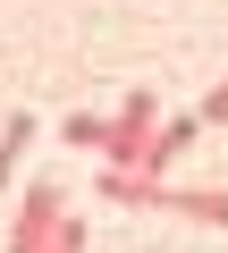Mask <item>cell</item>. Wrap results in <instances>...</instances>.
Wrapping results in <instances>:
<instances>
[{
	"instance_id": "277c9868",
	"label": "cell",
	"mask_w": 228,
	"mask_h": 253,
	"mask_svg": "<svg viewBox=\"0 0 228 253\" xmlns=\"http://www.w3.org/2000/svg\"><path fill=\"white\" fill-rule=\"evenodd\" d=\"M34 144V110H17L9 126H0V186H9V169H17V152Z\"/></svg>"
},
{
	"instance_id": "52a82bcc",
	"label": "cell",
	"mask_w": 228,
	"mask_h": 253,
	"mask_svg": "<svg viewBox=\"0 0 228 253\" xmlns=\"http://www.w3.org/2000/svg\"><path fill=\"white\" fill-rule=\"evenodd\" d=\"M194 118H203V126H228V84H211V93H203V110H194Z\"/></svg>"
},
{
	"instance_id": "5b68a950",
	"label": "cell",
	"mask_w": 228,
	"mask_h": 253,
	"mask_svg": "<svg viewBox=\"0 0 228 253\" xmlns=\"http://www.w3.org/2000/svg\"><path fill=\"white\" fill-rule=\"evenodd\" d=\"M59 135H68V144H85V152H101V135H110V118H68Z\"/></svg>"
},
{
	"instance_id": "6da1fadb",
	"label": "cell",
	"mask_w": 228,
	"mask_h": 253,
	"mask_svg": "<svg viewBox=\"0 0 228 253\" xmlns=\"http://www.w3.org/2000/svg\"><path fill=\"white\" fill-rule=\"evenodd\" d=\"M152 152H161V101L152 93H127V110L110 118V135H101V161L119 177H161Z\"/></svg>"
},
{
	"instance_id": "8992f818",
	"label": "cell",
	"mask_w": 228,
	"mask_h": 253,
	"mask_svg": "<svg viewBox=\"0 0 228 253\" xmlns=\"http://www.w3.org/2000/svg\"><path fill=\"white\" fill-rule=\"evenodd\" d=\"M85 245H93V228L68 211V219H59V236H51V253H85Z\"/></svg>"
},
{
	"instance_id": "7a4b0ae2",
	"label": "cell",
	"mask_w": 228,
	"mask_h": 253,
	"mask_svg": "<svg viewBox=\"0 0 228 253\" xmlns=\"http://www.w3.org/2000/svg\"><path fill=\"white\" fill-rule=\"evenodd\" d=\"M59 219H68V194H59V186H26V211H17V228H9V253H51Z\"/></svg>"
},
{
	"instance_id": "3957f363",
	"label": "cell",
	"mask_w": 228,
	"mask_h": 253,
	"mask_svg": "<svg viewBox=\"0 0 228 253\" xmlns=\"http://www.w3.org/2000/svg\"><path fill=\"white\" fill-rule=\"evenodd\" d=\"M161 211H186V219H203V228H228V186H169Z\"/></svg>"
}]
</instances>
